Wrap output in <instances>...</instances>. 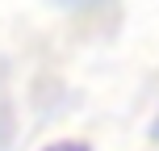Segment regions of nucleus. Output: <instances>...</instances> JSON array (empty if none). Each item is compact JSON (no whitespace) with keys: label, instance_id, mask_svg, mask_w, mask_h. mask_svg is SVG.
I'll list each match as a JSON object with an SVG mask.
<instances>
[{"label":"nucleus","instance_id":"nucleus-1","mask_svg":"<svg viewBox=\"0 0 159 151\" xmlns=\"http://www.w3.org/2000/svg\"><path fill=\"white\" fill-rule=\"evenodd\" d=\"M42 151H92V147L80 143V139H59V143H50V147H42Z\"/></svg>","mask_w":159,"mask_h":151},{"label":"nucleus","instance_id":"nucleus-2","mask_svg":"<svg viewBox=\"0 0 159 151\" xmlns=\"http://www.w3.org/2000/svg\"><path fill=\"white\" fill-rule=\"evenodd\" d=\"M151 143H159V113H155V122H151Z\"/></svg>","mask_w":159,"mask_h":151}]
</instances>
